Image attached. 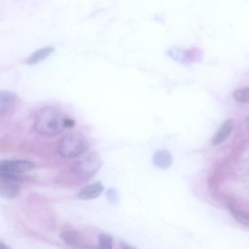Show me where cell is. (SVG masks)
Here are the masks:
<instances>
[{
    "instance_id": "cell-1",
    "label": "cell",
    "mask_w": 249,
    "mask_h": 249,
    "mask_svg": "<svg viewBox=\"0 0 249 249\" xmlns=\"http://www.w3.org/2000/svg\"><path fill=\"white\" fill-rule=\"evenodd\" d=\"M65 117L57 108L45 107L38 110L34 119V128L40 135L51 137L60 134L65 128Z\"/></svg>"
},
{
    "instance_id": "cell-2",
    "label": "cell",
    "mask_w": 249,
    "mask_h": 249,
    "mask_svg": "<svg viewBox=\"0 0 249 249\" xmlns=\"http://www.w3.org/2000/svg\"><path fill=\"white\" fill-rule=\"evenodd\" d=\"M89 143L81 134L72 132L65 134L57 142L59 154L66 158H73L84 153L89 148Z\"/></svg>"
},
{
    "instance_id": "cell-3",
    "label": "cell",
    "mask_w": 249,
    "mask_h": 249,
    "mask_svg": "<svg viewBox=\"0 0 249 249\" xmlns=\"http://www.w3.org/2000/svg\"><path fill=\"white\" fill-rule=\"evenodd\" d=\"M101 164L97 155L90 153L76 160L72 163L71 168L77 176L83 178H89L96 173Z\"/></svg>"
},
{
    "instance_id": "cell-4",
    "label": "cell",
    "mask_w": 249,
    "mask_h": 249,
    "mask_svg": "<svg viewBox=\"0 0 249 249\" xmlns=\"http://www.w3.org/2000/svg\"><path fill=\"white\" fill-rule=\"evenodd\" d=\"M21 181L17 176L0 174V195L6 198H13L19 193Z\"/></svg>"
},
{
    "instance_id": "cell-5",
    "label": "cell",
    "mask_w": 249,
    "mask_h": 249,
    "mask_svg": "<svg viewBox=\"0 0 249 249\" xmlns=\"http://www.w3.org/2000/svg\"><path fill=\"white\" fill-rule=\"evenodd\" d=\"M35 164L27 160H3L0 161V174L17 176L32 170Z\"/></svg>"
},
{
    "instance_id": "cell-6",
    "label": "cell",
    "mask_w": 249,
    "mask_h": 249,
    "mask_svg": "<svg viewBox=\"0 0 249 249\" xmlns=\"http://www.w3.org/2000/svg\"><path fill=\"white\" fill-rule=\"evenodd\" d=\"M169 55L173 59L182 63H190L197 61L200 59L201 52L196 48L183 50L173 48L169 51Z\"/></svg>"
},
{
    "instance_id": "cell-7",
    "label": "cell",
    "mask_w": 249,
    "mask_h": 249,
    "mask_svg": "<svg viewBox=\"0 0 249 249\" xmlns=\"http://www.w3.org/2000/svg\"><path fill=\"white\" fill-rule=\"evenodd\" d=\"M104 187L100 181H97L82 188L77 193V197L82 200H89L98 197Z\"/></svg>"
},
{
    "instance_id": "cell-8",
    "label": "cell",
    "mask_w": 249,
    "mask_h": 249,
    "mask_svg": "<svg viewBox=\"0 0 249 249\" xmlns=\"http://www.w3.org/2000/svg\"><path fill=\"white\" fill-rule=\"evenodd\" d=\"M233 127V121L231 119L226 121L220 127L212 139V143L216 146L224 141L230 135Z\"/></svg>"
},
{
    "instance_id": "cell-9",
    "label": "cell",
    "mask_w": 249,
    "mask_h": 249,
    "mask_svg": "<svg viewBox=\"0 0 249 249\" xmlns=\"http://www.w3.org/2000/svg\"><path fill=\"white\" fill-rule=\"evenodd\" d=\"M172 157L171 153L166 150L157 151L153 157L155 165L162 169L168 168L171 164Z\"/></svg>"
},
{
    "instance_id": "cell-10",
    "label": "cell",
    "mask_w": 249,
    "mask_h": 249,
    "mask_svg": "<svg viewBox=\"0 0 249 249\" xmlns=\"http://www.w3.org/2000/svg\"><path fill=\"white\" fill-rule=\"evenodd\" d=\"M60 237L66 244L73 248L79 247L82 243L81 235L72 230L63 231L60 233Z\"/></svg>"
},
{
    "instance_id": "cell-11",
    "label": "cell",
    "mask_w": 249,
    "mask_h": 249,
    "mask_svg": "<svg viewBox=\"0 0 249 249\" xmlns=\"http://www.w3.org/2000/svg\"><path fill=\"white\" fill-rule=\"evenodd\" d=\"M17 98L12 93L3 91L0 93V111L5 113L12 109L16 103Z\"/></svg>"
},
{
    "instance_id": "cell-12",
    "label": "cell",
    "mask_w": 249,
    "mask_h": 249,
    "mask_svg": "<svg viewBox=\"0 0 249 249\" xmlns=\"http://www.w3.org/2000/svg\"><path fill=\"white\" fill-rule=\"evenodd\" d=\"M54 50L52 47H46L40 49L32 53L25 61L28 65H32L44 59Z\"/></svg>"
},
{
    "instance_id": "cell-13",
    "label": "cell",
    "mask_w": 249,
    "mask_h": 249,
    "mask_svg": "<svg viewBox=\"0 0 249 249\" xmlns=\"http://www.w3.org/2000/svg\"><path fill=\"white\" fill-rule=\"evenodd\" d=\"M229 209L237 222L244 225H249V214L231 205H229Z\"/></svg>"
},
{
    "instance_id": "cell-14",
    "label": "cell",
    "mask_w": 249,
    "mask_h": 249,
    "mask_svg": "<svg viewBox=\"0 0 249 249\" xmlns=\"http://www.w3.org/2000/svg\"><path fill=\"white\" fill-rule=\"evenodd\" d=\"M232 95L233 98L240 102H249V87L236 89L233 92Z\"/></svg>"
},
{
    "instance_id": "cell-15",
    "label": "cell",
    "mask_w": 249,
    "mask_h": 249,
    "mask_svg": "<svg viewBox=\"0 0 249 249\" xmlns=\"http://www.w3.org/2000/svg\"><path fill=\"white\" fill-rule=\"evenodd\" d=\"M99 249H112L113 239L107 233H101L99 236Z\"/></svg>"
},
{
    "instance_id": "cell-16",
    "label": "cell",
    "mask_w": 249,
    "mask_h": 249,
    "mask_svg": "<svg viewBox=\"0 0 249 249\" xmlns=\"http://www.w3.org/2000/svg\"><path fill=\"white\" fill-rule=\"evenodd\" d=\"M107 197L110 202H115L117 199V195L115 190L113 188L108 189L107 192Z\"/></svg>"
},
{
    "instance_id": "cell-17",
    "label": "cell",
    "mask_w": 249,
    "mask_h": 249,
    "mask_svg": "<svg viewBox=\"0 0 249 249\" xmlns=\"http://www.w3.org/2000/svg\"><path fill=\"white\" fill-rule=\"evenodd\" d=\"M64 125L65 127L67 128L72 127L74 125V121L71 119L66 117L64 121Z\"/></svg>"
},
{
    "instance_id": "cell-18",
    "label": "cell",
    "mask_w": 249,
    "mask_h": 249,
    "mask_svg": "<svg viewBox=\"0 0 249 249\" xmlns=\"http://www.w3.org/2000/svg\"><path fill=\"white\" fill-rule=\"evenodd\" d=\"M120 247L121 249H135L131 246L124 242L120 243Z\"/></svg>"
},
{
    "instance_id": "cell-19",
    "label": "cell",
    "mask_w": 249,
    "mask_h": 249,
    "mask_svg": "<svg viewBox=\"0 0 249 249\" xmlns=\"http://www.w3.org/2000/svg\"><path fill=\"white\" fill-rule=\"evenodd\" d=\"M0 249H8V247L5 244L0 241Z\"/></svg>"
},
{
    "instance_id": "cell-20",
    "label": "cell",
    "mask_w": 249,
    "mask_h": 249,
    "mask_svg": "<svg viewBox=\"0 0 249 249\" xmlns=\"http://www.w3.org/2000/svg\"><path fill=\"white\" fill-rule=\"evenodd\" d=\"M248 126H249V119H248Z\"/></svg>"
}]
</instances>
